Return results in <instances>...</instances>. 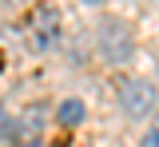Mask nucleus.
I'll use <instances>...</instances> for the list:
<instances>
[{
  "label": "nucleus",
  "instance_id": "6e6552de",
  "mask_svg": "<svg viewBox=\"0 0 159 147\" xmlns=\"http://www.w3.org/2000/svg\"><path fill=\"white\" fill-rule=\"evenodd\" d=\"M28 147H48V143H28Z\"/></svg>",
  "mask_w": 159,
  "mask_h": 147
},
{
  "label": "nucleus",
  "instance_id": "423d86ee",
  "mask_svg": "<svg viewBox=\"0 0 159 147\" xmlns=\"http://www.w3.org/2000/svg\"><path fill=\"white\" fill-rule=\"evenodd\" d=\"M143 147H159V119H155V127L147 131V139H143Z\"/></svg>",
  "mask_w": 159,
  "mask_h": 147
},
{
  "label": "nucleus",
  "instance_id": "1a4fd4ad",
  "mask_svg": "<svg viewBox=\"0 0 159 147\" xmlns=\"http://www.w3.org/2000/svg\"><path fill=\"white\" fill-rule=\"evenodd\" d=\"M84 4H99V0H84Z\"/></svg>",
  "mask_w": 159,
  "mask_h": 147
},
{
  "label": "nucleus",
  "instance_id": "20e7f679",
  "mask_svg": "<svg viewBox=\"0 0 159 147\" xmlns=\"http://www.w3.org/2000/svg\"><path fill=\"white\" fill-rule=\"evenodd\" d=\"M40 127H44V104H32V107H24V115L12 123V135H16V139H32V143H36Z\"/></svg>",
  "mask_w": 159,
  "mask_h": 147
},
{
  "label": "nucleus",
  "instance_id": "f03ea898",
  "mask_svg": "<svg viewBox=\"0 0 159 147\" xmlns=\"http://www.w3.org/2000/svg\"><path fill=\"white\" fill-rule=\"evenodd\" d=\"M119 107H123L131 119L151 115V107H155V87L147 84V80H123V84H119Z\"/></svg>",
  "mask_w": 159,
  "mask_h": 147
},
{
  "label": "nucleus",
  "instance_id": "0eeeda50",
  "mask_svg": "<svg viewBox=\"0 0 159 147\" xmlns=\"http://www.w3.org/2000/svg\"><path fill=\"white\" fill-rule=\"evenodd\" d=\"M4 131H12V123H8V119H4V111H0V135H4Z\"/></svg>",
  "mask_w": 159,
  "mask_h": 147
},
{
  "label": "nucleus",
  "instance_id": "f257e3e1",
  "mask_svg": "<svg viewBox=\"0 0 159 147\" xmlns=\"http://www.w3.org/2000/svg\"><path fill=\"white\" fill-rule=\"evenodd\" d=\"M131 28L123 20H116V16H107V20H99V56L111 64H123L131 60Z\"/></svg>",
  "mask_w": 159,
  "mask_h": 147
},
{
  "label": "nucleus",
  "instance_id": "7ed1b4c3",
  "mask_svg": "<svg viewBox=\"0 0 159 147\" xmlns=\"http://www.w3.org/2000/svg\"><path fill=\"white\" fill-rule=\"evenodd\" d=\"M60 44V12L40 8L32 16V48H56Z\"/></svg>",
  "mask_w": 159,
  "mask_h": 147
},
{
  "label": "nucleus",
  "instance_id": "9d476101",
  "mask_svg": "<svg viewBox=\"0 0 159 147\" xmlns=\"http://www.w3.org/2000/svg\"><path fill=\"white\" fill-rule=\"evenodd\" d=\"M8 4H12V0H8Z\"/></svg>",
  "mask_w": 159,
  "mask_h": 147
},
{
  "label": "nucleus",
  "instance_id": "39448f33",
  "mask_svg": "<svg viewBox=\"0 0 159 147\" xmlns=\"http://www.w3.org/2000/svg\"><path fill=\"white\" fill-rule=\"evenodd\" d=\"M56 119H60L64 127H76L80 119H84V104H80V100H64L60 111H56Z\"/></svg>",
  "mask_w": 159,
  "mask_h": 147
}]
</instances>
